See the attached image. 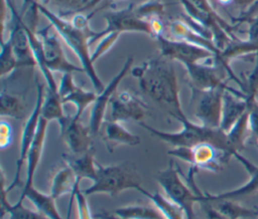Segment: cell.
<instances>
[{"label": "cell", "mask_w": 258, "mask_h": 219, "mask_svg": "<svg viewBox=\"0 0 258 219\" xmlns=\"http://www.w3.org/2000/svg\"><path fill=\"white\" fill-rule=\"evenodd\" d=\"M141 90L161 105L173 119L185 118L179 97L177 75L170 60L162 56L142 62L131 68Z\"/></svg>", "instance_id": "1"}, {"label": "cell", "mask_w": 258, "mask_h": 219, "mask_svg": "<svg viewBox=\"0 0 258 219\" xmlns=\"http://www.w3.org/2000/svg\"><path fill=\"white\" fill-rule=\"evenodd\" d=\"M35 3L38 11L49 21V24L52 25L58 36L74 51L95 91L97 93L101 92L105 88V85L95 69L91 58L92 53H90V39L94 30L92 28L87 31L78 29L73 25L72 21H69L59 14L52 12L47 6L38 3L36 0Z\"/></svg>", "instance_id": "2"}, {"label": "cell", "mask_w": 258, "mask_h": 219, "mask_svg": "<svg viewBox=\"0 0 258 219\" xmlns=\"http://www.w3.org/2000/svg\"><path fill=\"white\" fill-rule=\"evenodd\" d=\"M178 122L181 124V129L177 132L160 131L143 122H140L139 125L150 135L173 148H191L202 143H209L224 152L229 158L232 157L229 151L227 134L220 128L205 127L199 123L191 122L187 117L180 119Z\"/></svg>", "instance_id": "3"}, {"label": "cell", "mask_w": 258, "mask_h": 219, "mask_svg": "<svg viewBox=\"0 0 258 219\" xmlns=\"http://www.w3.org/2000/svg\"><path fill=\"white\" fill-rule=\"evenodd\" d=\"M92 182V185L84 190L87 196L94 194L116 196L126 190H137L141 186L137 169L129 162L108 166L97 162V174Z\"/></svg>", "instance_id": "4"}, {"label": "cell", "mask_w": 258, "mask_h": 219, "mask_svg": "<svg viewBox=\"0 0 258 219\" xmlns=\"http://www.w3.org/2000/svg\"><path fill=\"white\" fill-rule=\"evenodd\" d=\"M181 175L179 166L170 160L167 167L156 174L155 180L164 191L165 197L183 211L185 219H194L198 197L188 184L182 181Z\"/></svg>", "instance_id": "5"}, {"label": "cell", "mask_w": 258, "mask_h": 219, "mask_svg": "<svg viewBox=\"0 0 258 219\" xmlns=\"http://www.w3.org/2000/svg\"><path fill=\"white\" fill-rule=\"evenodd\" d=\"M167 154L183 161L197 171L205 170L214 173L223 170L224 165L230 160L224 152L209 143H202L191 148H173Z\"/></svg>", "instance_id": "6"}, {"label": "cell", "mask_w": 258, "mask_h": 219, "mask_svg": "<svg viewBox=\"0 0 258 219\" xmlns=\"http://www.w3.org/2000/svg\"><path fill=\"white\" fill-rule=\"evenodd\" d=\"M160 56L169 60H175L182 65L204 62L210 65H218L219 59L217 55L207 48L179 41L167 37L165 35L155 38Z\"/></svg>", "instance_id": "7"}, {"label": "cell", "mask_w": 258, "mask_h": 219, "mask_svg": "<svg viewBox=\"0 0 258 219\" xmlns=\"http://www.w3.org/2000/svg\"><path fill=\"white\" fill-rule=\"evenodd\" d=\"M44 91L45 87L43 84H41L37 79H36V98H35V103L32 112L30 113L29 117L25 121L22 132H21V137H20V145H19V154L18 158L16 160V166H15V173L13 176V179L11 183L6 187L5 190L7 193H9L11 190H13L15 187H18L20 184V176H21V171L24 163H26V158L28 151L30 149V146L35 138L38 125L41 119V107H42V102H43V97H44Z\"/></svg>", "instance_id": "8"}, {"label": "cell", "mask_w": 258, "mask_h": 219, "mask_svg": "<svg viewBox=\"0 0 258 219\" xmlns=\"http://www.w3.org/2000/svg\"><path fill=\"white\" fill-rule=\"evenodd\" d=\"M36 34L42 45L43 60L46 67L52 72L74 73L85 72L82 66L72 63L66 56L64 50L59 40V36L51 24L36 29Z\"/></svg>", "instance_id": "9"}, {"label": "cell", "mask_w": 258, "mask_h": 219, "mask_svg": "<svg viewBox=\"0 0 258 219\" xmlns=\"http://www.w3.org/2000/svg\"><path fill=\"white\" fill-rule=\"evenodd\" d=\"M104 19L107 23L106 27L103 30L93 31L90 44H93L110 32H118L120 34L124 32H139L152 36L149 23L137 16L134 4H130L123 9L107 12L104 15Z\"/></svg>", "instance_id": "10"}, {"label": "cell", "mask_w": 258, "mask_h": 219, "mask_svg": "<svg viewBox=\"0 0 258 219\" xmlns=\"http://www.w3.org/2000/svg\"><path fill=\"white\" fill-rule=\"evenodd\" d=\"M190 105L199 124L208 128H220L222 118L223 94L227 89L216 88L201 90L190 87Z\"/></svg>", "instance_id": "11"}, {"label": "cell", "mask_w": 258, "mask_h": 219, "mask_svg": "<svg viewBox=\"0 0 258 219\" xmlns=\"http://www.w3.org/2000/svg\"><path fill=\"white\" fill-rule=\"evenodd\" d=\"M3 2L6 4L10 14L8 23L9 27H7L9 31L6 40L11 44L14 50L19 67H34L36 66V61L31 50L29 37L26 30V23L23 20L22 15L16 9L13 0H3Z\"/></svg>", "instance_id": "12"}, {"label": "cell", "mask_w": 258, "mask_h": 219, "mask_svg": "<svg viewBox=\"0 0 258 219\" xmlns=\"http://www.w3.org/2000/svg\"><path fill=\"white\" fill-rule=\"evenodd\" d=\"M133 60L134 58L132 55L128 56L122 68L119 70V72L108 82L105 88L97 94V97L92 104V110H91L90 120L88 125L93 137L97 136L100 133V130L103 127L104 122L106 121L105 114H106L107 106L108 104H110V101L114 96L119 83L127 75V73L131 71Z\"/></svg>", "instance_id": "13"}, {"label": "cell", "mask_w": 258, "mask_h": 219, "mask_svg": "<svg viewBox=\"0 0 258 219\" xmlns=\"http://www.w3.org/2000/svg\"><path fill=\"white\" fill-rule=\"evenodd\" d=\"M60 137L68 146L70 153L75 155L84 154L93 150L92 133L89 126H85L81 120L66 115L58 122Z\"/></svg>", "instance_id": "14"}, {"label": "cell", "mask_w": 258, "mask_h": 219, "mask_svg": "<svg viewBox=\"0 0 258 219\" xmlns=\"http://www.w3.org/2000/svg\"><path fill=\"white\" fill-rule=\"evenodd\" d=\"M110 120L123 123L128 121L141 122L147 114V104L135 93L123 90L115 93L110 101Z\"/></svg>", "instance_id": "15"}, {"label": "cell", "mask_w": 258, "mask_h": 219, "mask_svg": "<svg viewBox=\"0 0 258 219\" xmlns=\"http://www.w3.org/2000/svg\"><path fill=\"white\" fill-rule=\"evenodd\" d=\"M57 90L63 104L72 103L75 105L76 113L74 117L79 120H81L86 108L90 104H93L98 94L96 91L87 90L79 86L75 82L73 73L61 74Z\"/></svg>", "instance_id": "16"}, {"label": "cell", "mask_w": 258, "mask_h": 219, "mask_svg": "<svg viewBox=\"0 0 258 219\" xmlns=\"http://www.w3.org/2000/svg\"><path fill=\"white\" fill-rule=\"evenodd\" d=\"M189 80V86L201 90L224 88L233 92H240L229 86L217 69L218 65L197 62L183 65Z\"/></svg>", "instance_id": "17"}, {"label": "cell", "mask_w": 258, "mask_h": 219, "mask_svg": "<svg viewBox=\"0 0 258 219\" xmlns=\"http://www.w3.org/2000/svg\"><path fill=\"white\" fill-rule=\"evenodd\" d=\"M257 98H249L245 92H233L225 90L223 94L222 118L220 129L228 133L238 120L250 110Z\"/></svg>", "instance_id": "18"}, {"label": "cell", "mask_w": 258, "mask_h": 219, "mask_svg": "<svg viewBox=\"0 0 258 219\" xmlns=\"http://www.w3.org/2000/svg\"><path fill=\"white\" fill-rule=\"evenodd\" d=\"M247 171L249 174V180L243 184L242 186L225 191L219 194H210V193H203V198L208 201H215L221 199H231L236 200L242 197L251 196L258 192V166L253 164L251 161L243 157L240 153H236L233 156Z\"/></svg>", "instance_id": "19"}, {"label": "cell", "mask_w": 258, "mask_h": 219, "mask_svg": "<svg viewBox=\"0 0 258 219\" xmlns=\"http://www.w3.org/2000/svg\"><path fill=\"white\" fill-rule=\"evenodd\" d=\"M168 30H169V35H170L169 37L172 39L191 43V44L207 48L210 51L214 52L219 59V64L222 66L221 51L215 46L213 41L208 39L207 37L203 36L201 33H199L195 28H192L183 19L172 20L168 24Z\"/></svg>", "instance_id": "20"}, {"label": "cell", "mask_w": 258, "mask_h": 219, "mask_svg": "<svg viewBox=\"0 0 258 219\" xmlns=\"http://www.w3.org/2000/svg\"><path fill=\"white\" fill-rule=\"evenodd\" d=\"M47 126L48 122L44 120L42 117L40 119L38 129L35 135V138L30 146V149L27 154L26 158V178L24 182L23 188H29L33 186L34 176L36 169L40 163V159L42 156L45 138H46V132H47Z\"/></svg>", "instance_id": "21"}, {"label": "cell", "mask_w": 258, "mask_h": 219, "mask_svg": "<svg viewBox=\"0 0 258 219\" xmlns=\"http://www.w3.org/2000/svg\"><path fill=\"white\" fill-rule=\"evenodd\" d=\"M104 135L102 137L109 152H113L118 146H137L140 144V138L137 135L132 134L123 125L115 121H105L104 124Z\"/></svg>", "instance_id": "22"}, {"label": "cell", "mask_w": 258, "mask_h": 219, "mask_svg": "<svg viewBox=\"0 0 258 219\" xmlns=\"http://www.w3.org/2000/svg\"><path fill=\"white\" fill-rule=\"evenodd\" d=\"M28 199L36 208L38 212L46 216L48 219H63L55 205V199L50 194H45L33 186L23 188L18 200L23 201Z\"/></svg>", "instance_id": "23"}, {"label": "cell", "mask_w": 258, "mask_h": 219, "mask_svg": "<svg viewBox=\"0 0 258 219\" xmlns=\"http://www.w3.org/2000/svg\"><path fill=\"white\" fill-rule=\"evenodd\" d=\"M62 159L66 165L69 166L76 176L82 179L94 180L97 174V161L94 158L93 150L86 152L84 154H62Z\"/></svg>", "instance_id": "24"}, {"label": "cell", "mask_w": 258, "mask_h": 219, "mask_svg": "<svg viewBox=\"0 0 258 219\" xmlns=\"http://www.w3.org/2000/svg\"><path fill=\"white\" fill-rule=\"evenodd\" d=\"M2 190H1V219L5 214H8V219H48L46 216L37 210H31L23 205V201L18 200L15 204H10L8 201V193L5 190L4 173L2 172Z\"/></svg>", "instance_id": "25"}, {"label": "cell", "mask_w": 258, "mask_h": 219, "mask_svg": "<svg viewBox=\"0 0 258 219\" xmlns=\"http://www.w3.org/2000/svg\"><path fill=\"white\" fill-rule=\"evenodd\" d=\"M80 181L81 180L76 176L74 171L66 165L54 174L49 194L55 200L64 194H72L76 186L80 184Z\"/></svg>", "instance_id": "26"}, {"label": "cell", "mask_w": 258, "mask_h": 219, "mask_svg": "<svg viewBox=\"0 0 258 219\" xmlns=\"http://www.w3.org/2000/svg\"><path fill=\"white\" fill-rule=\"evenodd\" d=\"M249 117H250V110L247 111L238 120V122L232 127V129L228 133H226L229 151L232 157L234 156V154L240 153L245 148L247 134L250 133Z\"/></svg>", "instance_id": "27"}, {"label": "cell", "mask_w": 258, "mask_h": 219, "mask_svg": "<svg viewBox=\"0 0 258 219\" xmlns=\"http://www.w3.org/2000/svg\"><path fill=\"white\" fill-rule=\"evenodd\" d=\"M208 201V200H207ZM213 206L228 219H246V218H256L258 215L257 208L246 207L235 200L231 199H221L210 201Z\"/></svg>", "instance_id": "28"}, {"label": "cell", "mask_w": 258, "mask_h": 219, "mask_svg": "<svg viewBox=\"0 0 258 219\" xmlns=\"http://www.w3.org/2000/svg\"><path fill=\"white\" fill-rule=\"evenodd\" d=\"M137 191L147 197L165 219H185L183 211L160 193L148 192L141 186L137 189Z\"/></svg>", "instance_id": "29"}, {"label": "cell", "mask_w": 258, "mask_h": 219, "mask_svg": "<svg viewBox=\"0 0 258 219\" xmlns=\"http://www.w3.org/2000/svg\"><path fill=\"white\" fill-rule=\"evenodd\" d=\"M24 103L17 95L4 87L1 89L0 94V115L2 118H13L20 120L24 117Z\"/></svg>", "instance_id": "30"}, {"label": "cell", "mask_w": 258, "mask_h": 219, "mask_svg": "<svg viewBox=\"0 0 258 219\" xmlns=\"http://www.w3.org/2000/svg\"><path fill=\"white\" fill-rule=\"evenodd\" d=\"M64 116L63 103L58 91H50L45 89L41 107V117L49 123L51 121L58 122Z\"/></svg>", "instance_id": "31"}, {"label": "cell", "mask_w": 258, "mask_h": 219, "mask_svg": "<svg viewBox=\"0 0 258 219\" xmlns=\"http://www.w3.org/2000/svg\"><path fill=\"white\" fill-rule=\"evenodd\" d=\"M113 214L121 219H158L163 217L159 210L154 207L142 205H130L117 208Z\"/></svg>", "instance_id": "32"}, {"label": "cell", "mask_w": 258, "mask_h": 219, "mask_svg": "<svg viewBox=\"0 0 258 219\" xmlns=\"http://www.w3.org/2000/svg\"><path fill=\"white\" fill-rule=\"evenodd\" d=\"M19 67L17 57L11 44L6 39H1V53H0V75L7 76Z\"/></svg>", "instance_id": "33"}, {"label": "cell", "mask_w": 258, "mask_h": 219, "mask_svg": "<svg viewBox=\"0 0 258 219\" xmlns=\"http://www.w3.org/2000/svg\"><path fill=\"white\" fill-rule=\"evenodd\" d=\"M164 8L165 5L160 0H146L135 5V13L139 18L148 22L154 17H162Z\"/></svg>", "instance_id": "34"}, {"label": "cell", "mask_w": 258, "mask_h": 219, "mask_svg": "<svg viewBox=\"0 0 258 219\" xmlns=\"http://www.w3.org/2000/svg\"><path fill=\"white\" fill-rule=\"evenodd\" d=\"M120 35L121 34L118 32H110L101 38L100 42L97 44L94 51L92 52L91 58L93 63H95L101 56L106 54L115 45Z\"/></svg>", "instance_id": "35"}, {"label": "cell", "mask_w": 258, "mask_h": 219, "mask_svg": "<svg viewBox=\"0 0 258 219\" xmlns=\"http://www.w3.org/2000/svg\"><path fill=\"white\" fill-rule=\"evenodd\" d=\"M76 206H77V214L78 219H94V216L92 215L90 205L87 199V195L84 193V191H81L80 184H78L73 192Z\"/></svg>", "instance_id": "36"}, {"label": "cell", "mask_w": 258, "mask_h": 219, "mask_svg": "<svg viewBox=\"0 0 258 219\" xmlns=\"http://www.w3.org/2000/svg\"><path fill=\"white\" fill-rule=\"evenodd\" d=\"M91 1L92 0H51V3L64 9L63 12L59 13V15L62 16L86 11V8Z\"/></svg>", "instance_id": "37"}, {"label": "cell", "mask_w": 258, "mask_h": 219, "mask_svg": "<svg viewBox=\"0 0 258 219\" xmlns=\"http://www.w3.org/2000/svg\"><path fill=\"white\" fill-rule=\"evenodd\" d=\"M247 23L249 24L247 41L254 49L258 58V14L254 16L252 19H250Z\"/></svg>", "instance_id": "38"}, {"label": "cell", "mask_w": 258, "mask_h": 219, "mask_svg": "<svg viewBox=\"0 0 258 219\" xmlns=\"http://www.w3.org/2000/svg\"><path fill=\"white\" fill-rule=\"evenodd\" d=\"M13 132L11 125L7 122L2 120L0 123V148L2 150L7 149L11 146Z\"/></svg>", "instance_id": "39"}, {"label": "cell", "mask_w": 258, "mask_h": 219, "mask_svg": "<svg viewBox=\"0 0 258 219\" xmlns=\"http://www.w3.org/2000/svg\"><path fill=\"white\" fill-rule=\"evenodd\" d=\"M249 135L254 139L256 145L258 146V106L257 100L252 104L250 108V117H249Z\"/></svg>", "instance_id": "40"}, {"label": "cell", "mask_w": 258, "mask_h": 219, "mask_svg": "<svg viewBox=\"0 0 258 219\" xmlns=\"http://www.w3.org/2000/svg\"><path fill=\"white\" fill-rule=\"evenodd\" d=\"M257 14H258V1L252 7H250L248 10H246L244 12H241L240 16L232 18V22L236 26V25H239L241 23L248 22L250 19H252Z\"/></svg>", "instance_id": "41"}, {"label": "cell", "mask_w": 258, "mask_h": 219, "mask_svg": "<svg viewBox=\"0 0 258 219\" xmlns=\"http://www.w3.org/2000/svg\"><path fill=\"white\" fill-rule=\"evenodd\" d=\"M258 0H233L234 5L242 9V12L248 10L250 7H252Z\"/></svg>", "instance_id": "42"}, {"label": "cell", "mask_w": 258, "mask_h": 219, "mask_svg": "<svg viewBox=\"0 0 258 219\" xmlns=\"http://www.w3.org/2000/svg\"><path fill=\"white\" fill-rule=\"evenodd\" d=\"M95 217L99 218V219H121V218L117 217L116 215H114L113 213H107V212L98 213L95 215Z\"/></svg>", "instance_id": "43"}, {"label": "cell", "mask_w": 258, "mask_h": 219, "mask_svg": "<svg viewBox=\"0 0 258 219\" xmlns=\"http://www.w3.org/2000/svg\"><path fill=\"white\" fill-rule=\"evenodd\" d=\"M73 201H74V194H71V199L69 202V208H68V212H67V216L64 219H71V214H72V206H73Z\"/></svg>", "instance_id": "44"}, {"label": "cell", "mask_w": 258, "mask_h": 219, "mask_svg": "<svg viewBox=\"0 0 258 219\" xmlns=\"http://www.w3.org/2000/svg\"><path fill=\"white\" fill-rule=\"evenodd\" d=\"M102 0H92L90 3H89V5L87 6V8H86V10H88V9H91V8H94L96 5H98L100 2H101Z\"/></svg>", "instance_id": "45"}, {"label": "cell", "mask_w": 258, "mask_h": 219, "mask_svg": "<svg viewBox=\"0 0 258 219\" xmlns=\"http://www.w3.org/2000/svg\"><path fill=\"white\" fill-rule=\"evenodd\" d=\"M217 3H218V5L226 6V5L232 4V3H233V0H217Z\"/></svg>", "instance_id": "46"}, {"label": "cell", "mask_w": 258, "mask_h": 219, "mask_svg": "<svg viewBox=\"0 0 258 219\" xmlns=\"http://www.w3.org/2000/svg\"><path fill=\"white\" fill-rule=\"evenodd\" d=\"M36 1L40 4H42V5H45V6H47L48 4L51 3V0H36Z\"/></svg>", "instance_id": "47"}, {"label": "cell", "mask_w": 258, "mask_h": 219, "mask_svg": "<svg viewBox=\"0 0 258 219\" xmlns=\"http://www.w3.org/2000/svg\"><path fill=\"white\" fill-rule=\"evenodd\" d=\"M211 1V3L213 4V6L217 9V6H218V3H217V0H210Z\"/></svg>", "instance_id": "48"}, {"label": "cell", "mask_w": 258, "mask_h": 219, "mask_svg": "<svg viewBox=\"0 0 258 219\" xmlns=\"http://www.w3.org/2000/svg\"><path fill=\"white\" fill-rule=\"evenodd\" d=\"M158 219H165L164 217H161V218H158Z\"/></svg>", "instance_id": "49"}, {"label": "cell", "mask_w": 258, "mask_h": 219, "mask_svg": "<svg viewBox=\"0 0 258 219\" xmlns=\"http://www.w3.org/2000/svg\"><path fill=\"white\" fill-rule=\"evenodd\" d=\"M257 208V212H258V207H256ZM257 218H258V215H257Z\"/></svg>", "instance_id": "50"}, {"label": "cell", "mask_w": 258, "mask_h": 219, "mask_svg": "<svg viewBox=\"0 0 258 219\" xmlns=\"http://www.w3.org/2000/svg\"><path fill=\"white\" fill-rule=\"evenodd\" d=\"M257 106H258V100H257Z\"/></svg>", "instance_id": "51"}]
</instances>
